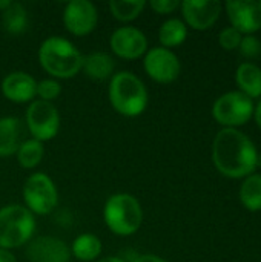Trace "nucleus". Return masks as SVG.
I'll use <instances>...</instances> for the list:
<instances>
[{
    "label": "nucleus",
    "mask_w": 261,
    "mask_h": 262,
    "mask_svg": "<svg viewBox=\"0 0 261 262\" xmlns=\"http://www.w3.org/2000/svg\"><path fill=\"white\" fill-rule=\"evenodd\" d=\"M240 201L251 212L261 210V175L252 173L245 178L240 187Z\"/></svg>",
    "instance_id": "22"
},
{
    "label": "nucleus",
    "mask_w": 261,
    "mask_h": 262,
    "mask_svg": "<svg viewBox=\"0 0 261 262\" xmlns=\"http://www.w3.org/2000/svg\"><path fill=\"white\" fill-rule=\"evenodd\" d=\"M26 126L34 140L40 143L52 140L60 130V115L57 107L49 101H32L26 111Z\"/></svg>",
    "instance_id": "8"
},
{
    "label": "nucleus",
    "mask_w": 261,
    "mask_h": 262,
    "mask_svg": "<svg viewBox=\"0 0 261 262\" xmlns=\"http://www.w3.org/2000/svg\"><path fill=\"white\" fill-rule=\"evenodd\" d=\"M43 158V144L37 140H26L20 144L17 150V160L22 167L34 169Z\"/></svg>",
    "instance_id": "24"
},
{
    "label": "nucleus",
    "mask_w": 261,
    "mask_h": 262,
    "mask_svg": "<svg viewBox=\"0 0 261 262\" xmlns=\"http://www.w3.org/2000/svg\"><path fill=\"white\" fill-rule=\"evenodd\" d=\"M34 215L23 206L11 204L0 209V249L9 250L25 246L34 235Z\"/></svg>",
    "instance_id": "5"
},
{
    "label": "nucleus",
    "mask_w": 261,
    "mask_h": 262,
    "mask_svg": "<svg viewBox=\"0 0 261 262\" xmlns=\"http://www.w3.org/2000/svg\"><path fill=\"white\" fill-rule=\"evenodd\" d=\"M185 25L192 29L205 31L215 25L222 12V2L218 0H185L180 3Z\"/></svg>",
    "instance_id": "12"
},
{
    "label": "nucleus",
    "mask_w": 261,
    "mask_h": 262,
    "mask_svg": "<svg viewBox=\"0 0 261 262\" xmlns=\"http://www.w3.org/2000/svg\"><path fill=\"white\" fill-rule=\"evenodd\" d=\"M26 258L29 262H69L71 250L58 238L38 236L28 244Z\"/></svg>",
    "instance_id": "14"
},
{
    "label": "nucleus",
    "mask_w": 261,
    "mask_h": 262,
    "mask_svg": "<svg viewBox=\"0 0 261 262\" xmlns=\"http://www.w3.org/2000/svg\"><path fill=\"white\" fill-rule=\"evenodd\" d=\"M254 101L240 91H231L223 94L212 106V117L225 127L237 129V126L246 124L254 115Z\"/></svg>",
    "instance_id": "6"
},
{
    "label": "nucleus",
    "mask_w": 261,
    "mask_h": 262,
    "mask_svg": "<svg viewBox=\"0 0 261 262\" xmlns=\"http://www.w3.org/2000/svg\"><path fill=\"white\" fill-rule=\"evenodd\" d=\"M254 115H255V121H257L258 127H260V129H261V98H260V101H258V104L255 106Z\"/></svg>",
    "instance_id": "31"
},
{
    "label": "nucleus",
    "mask_w": 261,
    "mask_h": 262,
    "mask_svg": "<svg viewBox=\"0 0 261 262\" xmlns=\"http://www.w3.org/2000/svg\"><path fill=\"white\" fill-rule=\"evenodd\" d=\"M2 92L9 101L26 103L37 95V81L26 72H11L2 83Z\"/></svg>",
    "instance_id": "15"
},
{
    "label": "nucleus",
    "mask_w": 261,
    "mask_h": 262,
    "mask_svg": "<svg viewBox=\"0 0 261 262\" xmlns=\"http://www.w3.org/2000/svg\"><path fill=\"white\" fill-rule=\"evenodd\" d=\"M109 45L115 55L126 60H135L148 51L146 35L134 26H123L114 31Z\"/></svg>",
    "instance_id": "13"
},
{
    "label": "nucleus",
    "mask_w": 261,
    "mask_h": 262,
    "mask_svg": "<svg viewBox=\"0 0 261 262\" xmlns=\"http://www.w3.org/2000/svg\"><path fill=\"white\" fill-rule=\"evenodd\" d=\"M95 262H125L123 259L117 258V256H108V258H103V259H98Z\"/></svg>",
    "instance_id": "32"
},
{
    "label": "nucleus",
    "mask_w": 261,
    "mask_h": 262,
    "mask_svg": "<svg viewBox=\"0 0 261 262\" xmlns=\"http://www.w3.org/2000/svg\"><path fill=\"white\" fill-rule=\"evenodd\" d=\"M23 200L31 213L48 215L57 203L58 193L54 181L45 173H32L23 186Z\"/></svg>",
    "instance_id": "7"
},
{
    "label": "nucleus",
    "mask_w": 261,
    "mask_h": 262,
    "mask_svg": "<svg viewBox=\"0 0 261 262\" xmlns=\"http://www.w3.org/2000/svg\"><path fill=\"white\" fill-rule=\"evenodd\" d=\"M62 92V86L58 81L52 80V78H46L37 83V95L40 97V100L43 101H52L55 100Z\"/></svg>",
    "instance_id": "25"
},
{
    "label": "nucleus",
    "mask_w": 261,
    "mask_h": 262,
    "mask_svg": "<svg viewBox=\"0 0 261 262\" xmlns=\"http://www.w3.org/2000/svg\"><path fill=\"white\" fill-rule=\"evenodd\" d=\"M71 253L80 261H95L102 253V241L92 233H83L74 239Z\"/></svg>",
    "instance_id": "21"
},
{
    "label": "nucleus",
    "mask_w": 261,
    "mask_h": 262,
    "mask_svg": "<svg viewBox=\"0 0 261 262\" xmlns=\"http://www.w3.org/2000/svg\"><path fill=\"white\" fill-rule=\"evenodd\" d=\"M146 74L157 83H172L180 75L178 57L166 48H152L143 61Z\"/></svg>",
    "instance_id": "9"
},
{
    "label": "nucleus",
    "mask_w": 261,
    "mask_h": 262,
    "mask_svg": "<svg viewBox=\"0 0 261 262\" xmlns=\"http://www.w3.org/2000/svg\"><path fill=\"white\" fill-rule=\"evenodd\" d=\"M134 262H168L157 255H140Z\"/></svg>",
    "instance_id": "29"
},
{
    "label": "nucleus",
    "mask_w": 261,
    "mask_h": 262,
    "mask_svg": "<svg viewBox=\"0 0 261 262\" xmlns=\"http://www.w3.org/2000/svg\"><path fill=\"white\" fill-rule=\"evenodd\" d=\"M149 6L157 14H171L177 8H180V2L178 0H152Z\"/></svg>",
    "instance_id": "28"
},
{
    "label": "nucleus",
    "mask_w": 261,
    "mask_h": 262,
    "mask_svg": "<svg viewBox=\"0 0 261 262\" xmlns=\"http://www.w3.org/2000/svg\"><path fill=\"white\" fill-rule=\"evenodd\" d=\"M97 9L88 0H72L66 5L63 12V23L66 29L78 37L92 32L97 26Z\"/></svg>",
    "instance_id": "11"
},
{
    "label": "nucleus",
    "mask_w": 261,
    "mask_h": 262,
    "mask_svg": "<svg viewBox=\"0 0 261 262\" xmlns=\"http://www.w3.org/2000/svg\"><path fill=\"white\" fill-rule=\"evenodd\" d=\"M0 262H17V259L9 250L0 249Z\"/></svg>",
    "instance_id": "30"
},
{
    "label": "nucleus",
    "mask_w": 261,
    "mask_h": 262,
    "mask_svg": "<svg viewBox=\"0 0 261 262\" xmlns=\"http://www.w3.org/2000/svg\"><path fill=\"white\" fill-rule=\"evenodd\" d=\"M258 152L251 138L238 129H222L212 143V161L228 178H246L257 169Z\"/></svg>",
    "instance_id": "1"
},
{
    "label": "nucleus",
    "mask_w": 261,
    "mask_h": 262,
    "mask_svg": "<svg viewBox=\"0 0 261 262\" xmlns=\"http://www.w3.org/2000/svg\"><path fill=\"white\" fill-rule=\"evenodd\" d=\"M228 18L238 32L252 35L261 29V0H228Z\"/></svg>",
    "instance_id": "10"
},
{
    "label": "nucleus",
    "mask_w": 261,
    "mask_h": 262,
    "mask_svg": "<svg viewBox=\"0 0 261 262\" xmlns=\"http://www.w3.org/2000/svg\"><path fill=\"white\" fill-rule=\"evenodd\" d=\"M235 81L240 92L251 100L261 98V69L255 63H242L237 68Z\"/></svg>",
    "instance_id": "16"
},
{
    "label": "nucleus",
    "mask_w": 261,
    "mask_h": 262,
    "mask_svg": "<svg viewBox=\"0 0 261 262\" xmlns=\"http://www.w3.org/2000/svg\"><path fill=\"white\" fill-rule=\"evenodd\" d=\"M105 223L108 229L118 236L134 235L143 221L142 206L129 193L112 195L105 206Z\"/></svg>",
    "instance_id": "4"
},
{
    "label": "nucleus",
    "mask_w": 261,
    "mask_h": 262,
    "mask_svg": "<svg viewBox=\"0 0 261 262\" xmlns=\"http://www.w3.org/2000/svg\"><path fill=\"white\" fill-rule=\"evenodd\" d=\"M42 68L55 78H72L82 71L83 55L66 38L54 35L46 38L38 49Z\"/></svg>",
    "instance_id": "2"
},
{
    "label": "nucleus",
    "mask_w": 261,
    "mask_h": 262,
    "mask_svg": "<svg viewBox=\"0 0 261 262\" xmlns=\"http://www.w3.org/2000/svg\"><path fill=\"white\" fill-rule=\"evenodd\" d=\"M28 26V14L22 3L11 2V5L2 12V28L11 34L18 35Z\"/></svg>",
    "instance_id": "19"
},
{
    "label": "nucleus",
    "mask_w": 261,
    "mask_h": 262,
    "mask_svg": "<svg viewBox=\"0 0 261 262\" xmlns=\"http://www.w3.org/2000/svg\"><path fill=\"white\" fill-rule=\"evenodd\" d=\"M115 63L111 55L105 52H92L83 57L82 71L92 80H106L112 75Z\"/></svg>",
    "instance_id": "17"
},
{
    "label": "nucleus",
    "mask_w": 261,
    "mask_h": 262,
    "mask_svg": "<svg viewBox=\"0 0 261 262\" xmlns=\"http://www.w3.org/2000/svg\"><path fill=\"white\" fill-rule=\"evenodd\" d=\"M188 37V28L185 21L180 18H169L166 20L158 31V40L163 45V48H175L180 46Z\"/></svg>",
    "instance_id": "20"
},
{
    "label": "nucleus",
    "mask_w": 261,
    "mask_h": 262,
    "mask_svg": "<svg viewBox=\"0 0 261 262\" xmlns=\"http://www.w3.org/2000/svg\"><path fill=\"white\" fill-rule=\"evenodd\" d=\"M20 147V121L14 117L0 118V157H9Z\"/></svg>",
    "instance_id": "18"
},
{
    "label": "nucleus",
    "mask_w": 261,
    "mask_h": 262,
    "mask_svg": "<svg viewBox=\"0 0 261 262\" xmlns=\"http://www.w3.org/2000/svg\"><path fill=\"white\" fill-rule=\"evenodd\" d=\"M148 91L145 83L132 72H118L109 84V101L112 107L125 117H137L148 106Z\"/></svg>",
    "instance_id": "3"
},
{
    "label": "nucleus",
    "mask_w": 261,
    "mask_h": 262,
    "mask_svg": "<svg viewBox=\"0 0 261 262\" xmlns=\"http://www.w3.org/2000/svg\"><path fill=\"white\" fill-rule=\"evenodd\" d=\"M11 5V0H0V12H3Z\"/></svg>",
    "instance_id": "33"
},
{
    "label": "nucleus",
    "mask_w": 261,
    "mask_h": 262,
    "mask_svg": "<svg viewBox=\"0 0 261 262\" xmlns=\"http://www.w3.org/2000/svg\"><path fill=\"white\" fill-rule=\"evenodd\" d=\"M146 2L143 0H111V14L120 21H132L145 9Z\"/></svg>",
    "instance_id": "23"
},
{
    "label": "nucleus",
    "mask_w": 261,
    "mask_h": 262,
    "mask_svg": "<svg viewBox=\"0 0 261 262\" xmlns=\"http://www.w3.org/2000/svg\"><path fill=\"white\" fill-rule=\"evenodd\" d=\"M242 32H238L235 28L229 26V28H225L220 35H218V43L223 49L226 51H232V49H237L240 46V41H242Z\"/></svg>",
    "instance_id": "27"
},
{
    "label": "nucleus",
    "mask_w": 261,
    "mask_h": 262,
    "mask_svg": "<svg viewBox=\"0 0 261 262\" xmlns=\"http://www.w3.org/2000/svg\"><path fill=\"white\" fill-rule=\"evenodd\" d=\"M238 49H240L243 57L255 60L261 55V41L255 35H246L242 38Z\"/></svg>",
    "instance_id": "26"
}]
</instances>
